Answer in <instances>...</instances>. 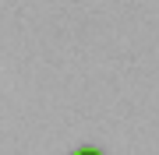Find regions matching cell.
I'll return each instance as SVG.
<instances>
[{"instance_id": "obj_1", "label": "cell", "mask_w": 159, "mask_h": 155, "mask_svg": "<svg viewBox=\"0 0 159 155\" xmlns=\"http://www.w3.org/2000/svg\"><path fill=\"white\" fill-rule=\"evenodd\" d=\"M71 155H102L99 148H78V152H71Z\"/></svg>"}]
</instances>
